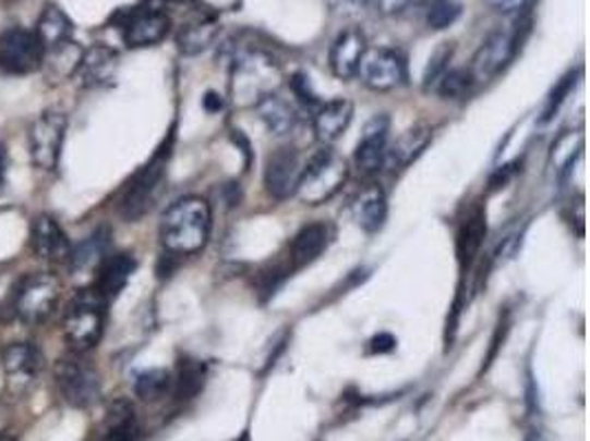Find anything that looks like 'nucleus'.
Listing matches in <instances>:
<instances>
[{"mask_svg": "<svg viewBox=\"0 0 590 441\" xmlns=\"http://www.w3.org/2000/svg\"><path fill=\"white\" fill-rule=\"evenodd\" d=\"M213 230V212L202 197H182L168 208L159 223V238L168 254L191 256L206 247Z\"/></svg>", "mask_w": 590, "mask_h": 441, "instance_id": "nucleus-1", "label": "nucleus"}, {"mask_svg": "<svg viewBox=\"0 0 590 441\" xmlns=\"http://www.w3.org/2000/svg\"><path fill=\"white\" fill-rule=\"evenodd\" d=\"M281 84V69L266 51L245 49L232 58L230 98L237 107H257Z\"/></svg>", "mask_w": 590, "mask_h": 441, "instance_id": "nucleus-2", "label": "nucleus"}, {"mask_svg": "<svg viewBox=\"0 0 590 441\" xmlns=\"http://www.w3.org/2000/svg\"><path fill=\"white\" fill-rule=\"evenodd\" d=\"M107 322V301L96 290L77 292L62 320L64 340L73 353H87L103 340Z\"/></svg>", "mask_w": 590, "mask_h": 441, "instance_id": "nucleus-3", "label": "nucleus"}, {"mask_svg": "<svg viewBox=\"0 0 590 441\" xmlns=\"http://www.w3.org/2000/svg\"><path fill=\"white\" fill-rule=\"evenodd\" d=\"M348 161L341 155H336L332 148L323 146L303 166L294 195L305 206H323L341 193L348 182Z\"/></svg>", "mask_w": 590, "mask_h": 441, "instance_id": "nucleus-4", "label": "nucleus"}, {"mask_svg": "<svg viewBox=\"0 0 590 441\" xmlns=\"http://www.w3.org/2000/svg\"><path fill=\"white\" fill-rule=\"evenodd\" d=\"M168 159H171V142L164 144L133 176L131 182L127 184V188L122 191L120 204H118V212L127 219V221H137L142 219L155 204V197L161 188V182L166 176V166Z\"/></svg>", "mask_w": 590, "mask_h": 441, "instance_id": "nucleus-5", "label": "nucleus"}, {"mask_svg": "<svg viewBox=\"0 0 590 441\" xmlns=\"http://www.w3.org/2000/svg\"><path fill=\"white\" fill-rule=\"evenodd\" d=\"M53 376L56 387L69 406L89 408L100 400V376L92 363L82 358V353L60 358Z\"/></svg>", "mask_w": 590, "mask_h": 441, "instance_id": "nucleus-6", "label": "nucleus"}, {"mask_svg": "<svg viewBox=\"0 0 590 441\" xmlns=\"http://www.w3.org/2000/svg\"><path fill=\"white\" fill-rule=\"evenodd\" d=\"M60 298V281L53 274L36 272L19 281L12 298V309L16 318L25 324L45 322Z\"/></svg>", "mask_w": 590, "mask_h": 441, "instance_id": "nucleus-7", "label": "nucleus"}, {"mask_svg": "<svg viewBox=\"0 0 590 441\" xmlns=\"http://www.w3.org/2000/svg\"><path fill=\"white\" fill-rule=\"evenodd\" d=\"M113 21L120 27L122 40L129 49L155 47L171 32V19L164 10L153 5L120 10Z\"/></svg>", "mask_w": 590, "mask_h": 441, "instance_id": "nucleus-8", "label": "nucleus"}, {"mask_svg": "<svg viewBox=\"0 0 590 441\" xmlns=\"http://www.w3.org/2000/svg\"><path fill=\"white\" fill-rule=\"evenodd\" d=\"M522 45L520 29H495L491 32L484 42L478 47L471 60V75L475 82H489L497 77L504 69H507L514 58L518 56V49Z\"/></svg>", "mask_w": 590, "mask_h": 441, "instance_id": "nucleus-9", "label": "nucleus"}, {"mask_svg": "<svg viewBox=\"0 0 590 441\" xmlns=\"http://www.w3.org/2000/svg\"><path fill=\"white\" fill-rule=\"evenodd\" d=\"M67 135V115L60 111H45L29 126L27 144L32 163L43 172H53L60 163L62 144Z\"/></svg>", "mask_w": 590, "mask_h": 441, "instance_id": "nucleus-10", "label": "nucleus"}, {"mask_svg": "<svg viewBox=\"0 0 590 441\" xmlns=\"http://www.w3.org/2000/svg\"><path fill=\"white\" fill-rule=\"evenodd\" d=\"M45 47L36 32L10 27L0 34V69L12 75H27L43 66Z\"/></svg>", "mask_w": 590, "mask_h": 441, "instance_id": "nucleus-11", "label": "nucleus"}, {"mask_svg": "<svg viewBox=\"0 0 590 441\" xmlns=\"http://www.w3.org/2000/svg\"><path fill=\"white\" fill-rule=\"evenodd\" d=\"M357 75L363 79L368 88H372V91L378 94L394 91V88L407 82V62L402 53L396 49L374 47L365 51Z\"/></svg>", "mask_w": 590, "mask_h": 441, "instance_id": "nucleus-12", "label": "nucleus"}, {"mask_svg": "<svg viewBox=\"0 0 590 441\" xmlns=\"http://www.w3.org/2000/svg\"><path fill=\"white\" fill-rule=\"evenodd\" d=\"M0 367H3L8 391L12 395H25L43 371V356L32 342H12L0 351Z\"/></svg>", "mask_w": 590, "mask_h": 441, "instance_id": "nucleus-13", "label": "nucleus"}, {"mask_svg": "<svg viewBox=\"0 0 590 441\" xmlns=\"http://www.w3.org/2000/svg\"><path fill=\"white\" fill-rule=\"evenodd\" d=\"M303 172V161L297 148L284 146L277 148L268 161H266V172H264V182L266 191L273 199H290L297 193L299 180Z\"/></svg>", "mask_w": 590, "mask_h": 441, "instance_id": "nucleus-14", "label": "nucleus"}, {"mask_svg": "<svg viewBox=\"0 0 590 441\" xmlns=\"http://www.w3.org/2000/svg\"><path fill=\"white\" fill-rule=\"evenodd\" d=\"M387 135H389V118L387 115H374L359 139L357 152H354V166L363 176H372L378 170H383L385 152H387Z\"/></svg>", "mask_w": 590, "mask_h": 441, "instance_id": "nucleus-15", "label": "nucleus"}, {"mask_svg": "<svg viewBox=\"0 0 590 441\" xmlns=\"http://www.w3.org/2000/svg\"><path fill=\"white\" fill-rule=\"evenodd\" d=\"M29 243L32 249L38 258L60 265V262H69L71 256V243L64 234V230L60 228V223L49 217V215H40L32 221V232H29Z\"/></svg>", "mask_w": 590, "mask_h": 441, "instance_id": "nucleus-16", "label": "nucleus"}, {"mask_svg": "<svg viewBox=\"0 0 590 441\" xmlns=\"http://www.w3.org/2000/svg\"><path fill=\"white\" fill-rule=\"evenodd\" d=\"M368 38L359 27L344 29L329 49V69L339 79H352L359 73L361 60L368 51Z\"/></svg>", "mask_w": 590, "mask_h": 441, "instance_id": "nucleus-17", "label": "nucleus"}, {"mask_svg": "<svg viewBox=\"0 0 590 441\" xmlns=\"http://www.w3.org/2000/svg\"><path fill=\"white\" fill-rule=\"evenodd\" d=\"M118 69H120L118 51L107 45H94L92 49L82 51V58L77 64V75H80L82 86L100 88V86H107L116 79Z\"/></svg>", "mask_w": 590, "mask_h": 441, "instance_id": "nucleus-18", "label": "nucleus"}, {"mask_svg": "<svg viewBox=\"0 0 590 441\" xmlns=\"http://www.w3.org/2000/svg\"><path fill=\"white\" fill-rule=\"evenodd\" d=\"M354 118V105L350 100H332L325 102L316 109L314 120H312V128H314V137L323 144L329 146L336 139H339L352 124Z\"/></svg>", "mask_w": 590, "mask_h": 441, "instance_id": "nucleus-19", "label": "nucleus"}, {"mask_svg": "<svg viewBox=\"0 0 590 441\" xmlns=\"http://www.w3.org/2000/svg\"><path fill=\"white\" fill-rule=\"evenodd\" d=\"M137 270V260L129 252H118L107 258H103L100 270H98V281H96V292L109 303L120 296V292L129 285L131 277Z\"/></svg>", "mask_w": 590, "mask_h": 441, "instance_id": "nucleus-20", "label": "nucleus"}, {"mask_svg": "<svg viewBox=\"0 0 590 441\" xmlns=\"http://www.w3.org/2000/svg\"><path fill=\"white\" fill-rule=\"evenodd\" d=\"M329 243V225L323 221H314L303 225L292 243H290V254H288V262H290V272L305 268V265L314 262L327 247Z\"/></svg>", "mask_w": 590, "mask_h": 441, "instance_id": "nucleus-21", "label": "nucleus"}, {"mask_svg": "<svg viewBox=\"0 0 590 441\" xmlns=\"http://www.w3.org/2000/svg\"><path fill=\"white\" fill-rule=\"evenodd\" d=\"M350 210H352V217L357 221V225L363 230V232H378L385 221H387V197H385V191L378 186V184H368L365 188H361L352 204H350Z\"/></svg>", "mask_w": 590, "mask_h": 441, "instance_id": "nucleus-22", "label": "nucleus"}, {"mask_svg": "<svg viewBox=\"0 0 590 441\" xmlns=\"http://www.w3.org/2000/svg\"><path fill=\"white\" fill-rule=\"evenodd\" d=\"M430 142H432V128L428 124H416L407 128L392 146H387L383 168L392 172L407 168L411 161H416L420 155H423Z\"/></svg>", "mask_w": 590, "mask_h": 441, "instance_id": "nucleus-23", "label": "nucleus"}, {"mask_svg": "<svg viewBox=\"0 0 590 441\" xmlns=\"http://www.w3.org/2000/svg\"><path fill=\"white\" fill-rule=\"evenodd\" d=\"M137 434L140 426L133 404L127 400H116L107 411V417L103 421L96 441H135Z\"/></svg>", "mask_w": 590, "mask_h": 441, "instance_id": "nucleus-24", "label": "nucleus"}, {"mask_svg": "<svg viewBox=\"0 0 590 441\" xmlns=\"http://www.w3.org/2000/svg\"><path fill=\"white\" fill-rule=\"evenodd\" d=\"M221 32V25L215 16H200L191 23H186L180 32H178V49L184 56H197L202 51H206L208 47H213V42L217 40Z\"/></svg>", "mask_w": 590, "mask_h": 441, "instance_id": "nucleus-25", "label": "nucleus"}, {"mask_svg": "<svg viewBox=\"0 0 590 441\" xmlns=\"http://www.w3.org/2000/svg\"><path fill=\"white\" fill-rule=\"evenodd\" d=\"M486 236V215L482 208H475L458 228L456 234V254L460 268H469L473 258L478 256Z\"/></svg>", "mask_w": 590, "mask_h": 441, "instance_id": "nucleus-26", "label": "nucleus"}, {"mask_svg": "<svg viewBox=\"0 0 590 441\" xmlns=\"http://www.w3.org/2000/svg\"><path fill=\"white\" fill-rule=\"evenodd\" d=\"M34 32L40 38V42L45 47V53H47V51H51V49H56V47H60V45H64V42L71 40L73 23L64 14L62 8H58L56 3H47Z\"/></svg>", "mask_w": 590, "mask_h": 441, "instance_id": "nucleus-27", "label": "nucleus"}, {"mask_svg": "<svg viewBox=\"0 0 590 441\" xmlns=\"http://www.w3.org/2000/svg\"><path fill=\"white\" fill-rule=\"evenodd\" d=\"M260 120L266 124V128L273 135H286L294 128L297 124V111L292 109V105L288 100H284L279 94H270L268 98H264L257 107Z\"/></svg>", "mask_w": 590, "mask_h": 441, "instance_id": "nucleus-28", "label": "nucleus"}, {"mask_svg": "<svg viewBox=\"0 0 590 441\" xmlns=\"http://www.w3.org/2000/svg\"><path fill=\"white\" fill-rule=\"evenodd\" d=\"M206 382V365L195 358H182L178 365V373L173 376V395L178 400H193Z\"/></svg>", "mask_w": 590, "mask_h": 441, "instance_id": "nucleus-29", "label": "nucleus"}, {"mask_svg": "<svg viewBox=\"0 0 590 441\" xmlns=\"http://www.w3.org/2000/svg\"><path fill=\"white\" fill-rule=\"evenodd\" d=\"M107 243H109V230H98L87 241H82L75 249L71 247V256H69L71 270L84 272V270L94 268L96 262H103V256L107 252Z\"/></svg>", "mask_w": 590, "mask_h": 441, "instance_id": "nucleus-30", "label": "nucleus"}, {"mask_svg": "<svg viewBox=\"0 0 590 441\" xmlns=\"http://www.w3.org/2000/svg\"><path fill=\"white\" fill-rule=\"evenodd\" d=\"M135 395L142 402H159L173 391V373L166 369H148L135 378Z\"/></svg>", "mask_w": 590, "mask_h": 441, "instance_id": "nucleus-31", "label": "nucleus"}, {"mask_svg": "<svg viewBox=\"0 0 590 441\" xmlns=\"http://www.w3.org/2000/svg\"><path fill=\"white\" fill-rule=\"evenodd\" d=\"M581 148H583V135L579 131L562 133L551 146V168L557 174L566 172L575 163V159L581 155Z\"/></svg>", "mask_w": 590, "mask_h": 441, "instance_id": "nucleus-32", "label": "nucleus"}, {"mask_svg": "<svg viewBox=\"0 0 590 441\" xmlns=\"http://www.w3.org/2000/svg\"><path fill=\"white\" fill-rule=\"evenodd\" d=\"M462 16V5L458 0H430L425 10V23L432 32L449 29Z\"/></svg>", "mask_w": 590, "mask_h": 441, "instance_id": "nucleus-33", "label": "nucleus"}, {"mask_svg": "<svg viewBox=\"0 0 590 441\" xmlns=\"http://www.w3.org/2000/svg\"><path fill=\"white\" fill-rule=\"evenodd\" d=\"M473 75L469 69H449L441 82L436 84V91L445 98V100H458L465 94H469V88L473 86Z\"/></svg>", "mask_w": 590, "mask_h": 441, "instance_id": "nucleus-34", "label": "nucleus"}, {"mask_svg": "<svg viewBox=\"0 0 590 441\" xmlns=\"http://www.w3.org/2000/svg\"><path fill=\"white\" fill-rule=\"evenodd\" d=\"M454 51H456L454 42H443V45L436 47V51L432 53V58H430V62L425 66V73H423V88H425V91L434 88L441 82V77L449 71V62L454 58Z\"/></svg>", "mask_w": 590, "mask_h": 441, "instance_id": "nucleus-35", "label": "nucleus"}, {"mask_svg": "<svg viewBox=\"0 0 590 441\" xmlns=\"http://www.w3.org/2000/svg\"><path fill=\"white\" fill-rule=\"evenodd\" d=\"M575 77H577V73L570 71V73H566V75L557 82V86L553 88L551 96H549V100H546V107H544V113H542V122H549V120L557 113V109L562 107V102H564L566 96L570 94V88L575 86Z\"/></svg>", "mask_w": 590, "mask_h": 441, "instance_id": "nucleus-36", "label": "nucleus"}, {"mask_svg": "<svg viewBox=\"0 0 590 441\" xmlns=\"http://www.w3.org/2000/svg\"><path fill=\"white\" fill-rule=\"evenodd\" d=\"M290 86L294 96L305 105V107H321V100L316 98V94L310 88V79L303 75V73H297L292 79H290Z\"/></svg>", "mask_w": 590, "mask_h": 441, "instance_id": "nucleus-37", "label": "nucleus"}, {"mask_svg": "<svg viewBox=\"0 0 590 441\" xmlns=\"http://www.w3.org/2000/svg\"><path fill=\"white\" fill-rule=\"evenodd\" d=\"M413 0H374V8L381 16H400L405 10L411 8Z\"/></svg>", "mask_w": 590, "mask_h": 441, "instance_id": "nucleus-38", "label": "nucleus"}, {"mask_svg": "<svg viewBox=\"0 0 590 441\" xmlns=\"http://www.w3.org/2000/svg\"><path fill=\"white\" fill-rule=\"evenodd\" d=\"M484 3L499 14H516V12L527 10L531 0H484Z\"/></svg>", "mask_w": 590, "mask_h": 441, "instance_id": "nucleus-39", "label": "nucleus"}, {"mask_svg": "<svg viewBox=\"0 0 590 441\" xmlns=\"http://www.w3.org/2000/svg\"><path fill=\"white\" fill-rule=\"evenodd\" d=\"M396 348V338L392 333H378L370 340V351L372 353H389Z\"/></svg>", "mask_w": 590, "mask_h": 441, "instance_id": "nucleus-40", "label": "nucleus"}, {"mask_svg": "<svg viewBox=\"0 0 590 441\" xmlns=\"http://www.w3.org/2000/svg\"><path fill=\"white\" fill-rule=\"evenodd\" d=\"M8 163H10V155H8V146L0 142V191L5 186L8 180Z\"/></svg>", "mask_w": 590, "mask_h": 441, "instance_id": "nucleus-41", "label": "nucleus"}, {"mask_svg": "<svg viewBox=\"0 0 590 441\" xmlns=\"http://www.w3.org/2000/svg\"><path fill=\"white\" fill-rule=\"evenodd\" d=\"M204 107H206L208 113H215V111H219V109L224 107V100H221V96H217L215 91H208L206 98H204Z\"/></svg>", "mask_w": 590, "mask_h": 441, "instance_id": "nucleus-42", "label": "nucleus"}, {"mask_svg": "<svg viewBox=\"0 0 590 441\" xmlns=\"http://www.w3.org/2000/svg\"><path fill=\"white\" fill-rule=\"evenodd\" d=\"M0 441H19L10 430H3V432H0Z\"/></svg>", "mask_w": 590, "mask_h": 441, "instance_id": "nucleus-43", "label": "nucleus"}, {"mask_svg": "<svg viewBox=\"0 0 590 441\" xmlns=\"http://www.w3.org/2000/svg\"><path fill=\"white\" fill-rule=\"evenodd\" d=\"M346 3H350V5H365L368 0H346Z\"/></svg>", "mask_w": 590, "mask_h": 441, "instance_id": "nucleus-44", "label": "nucleus"}, {"mask_svg": "<svg viewBox=\"0 0 590 441\" xmlns=\"http://www.w3.org/2000/svg\"><path fill=\"white\" fill-rule=\"evenodd\" d=\"M150 3V0H148ZM157 3H180V0H157Z\"/></svg>", "mask_w": 590, "mask_h": 441, "instance_id": "nucleus-45", "label": "nucleus"}]
</instances>
